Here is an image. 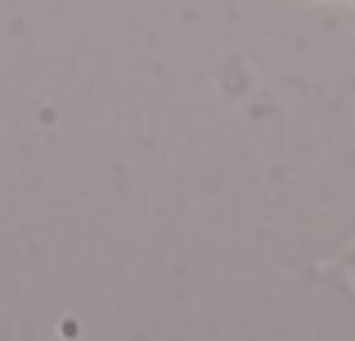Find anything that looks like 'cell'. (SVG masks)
Wrapping results in <instances>:
<instances>
[]
</instances>
